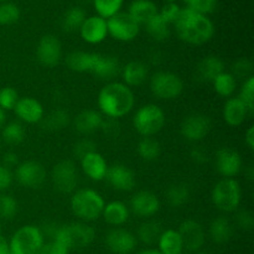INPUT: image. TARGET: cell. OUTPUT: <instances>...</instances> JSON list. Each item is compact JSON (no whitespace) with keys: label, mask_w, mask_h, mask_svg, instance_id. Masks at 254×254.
Here are the masks:
<instances>
[{"label":"cell","mask_w":254,"mask_h":254,"mask_svg":"<svg viewBox=\"0 0 254 254\" xmlns=\"http://www.w3.org/2000/svg\"><path fill=\"white\" fill-rule=\"evenodd\" d=\"M174 26L181 41L195 46L207 44L215 35V25L212 20L207 15L200 14L190 7L181 9Z\"/></svg>","instance_id":"obj_1"},{"label":"cell","mask_w":254,"mask_h":254,"mask_svg":"<svg viewBox=\"0 0 254 254\" xmlns=\"http://www.w3.org/2000/svg\"><path fill=\"white\" fill-rule=\"evenodd\" d=\"M97 102L102 116L117 121L133 111L135 97L133 89L123 82H109L99 91Z\"/></svg>","instance_id":"obj_2"},{"label":"cell","mask_w":254,"mask_h":254,"mask_svg":"<svg viewBox=\"0 0 254 254\" xmlns=\"http://www.w3.org/2000/svg\"><path fill=\"white\" fill-rule=\"evenodd\" d=\"M71 211L82 222H92L102 216L106 206L104 198L92 189H81L73 192L69 201Z\"/></svg>","instance_id":"obj_3"},{"label":"cell","mask_w":254,"mask_h":254,"mask_svg":"<svg viewBox=\"0 0 254 254\" xmlns=\"http://www.w3.org/2000/svg\"><path fill=\"white\" fill-rule=\"evenodd\" d=\"M96 237V231L86 222H73L57 228L54 241L61 243L67 250H81L91 245Z\"/></svg>","instance_id":"obj_4"},{"label":"cell","mask_w":254,"mask_h":254,"mask_svg":"<svg viewBox=\"0 0 254 254\" xmlns=\"http://www.w3.org/2000/svg\"><path fill=\"white\" fill-rule=\"evenodd\" d=\"M211 200L217 210L225 213L236 212L242 201V189L240 183L235 179L223 178L213 186Z\"/></svg>","instance_id":"obj_5"},{"label":"cell","mask_w":254,"mask_h":254,"mask_svg":"<svg viewBox=\"0 0 254 254\" xmlns=\"http://www.w3.org/2000/svg\"><path fill=\"white\" fill-rule=\"evenodd\" d=\"M165 113L156 104H145L133 117L134 129L141 136H154L165 126Z\"/></svg>","instance_id":"obj_6"},{"label":"cell","mask_w":254,"mask_h":254,"mask_svg":"<svg viewBox=\"0 0 254 254\" xmlns=\"http://www.w3.org/2000/svg\"><path fill=\"white\" fill-rule=\"evenodd\" d=\"M44 243V232L36 226L26 225L12 235L9 247L11 254H37Z\"/></svg>","instance_id":"obj_7"},{"label":"cell","mask_w":254,"mask_h":254,"mask_svg":"<svg viewBox=\"0 0 254 254\" xmlns=\"http://www.w3.org/2000/svg\"><path fill=\"white\" fill-rule=\"evenodd\" d=\"M150 91L156 98L173 101L181 96L184 91V81L179 74L173 72L159 71L150 77Z\"/></svg>","instance_id":"obj_8"},{"label":"cell","mask_w":254,"mask_h":254,"mask_svg":"<svg viewBox=\"0 0 254 254\" xmlns=\"http://www.w3.org/2000/svg\"><path fill=\"white\" fill-rule=\"evenodd\" d=\"M108 35L117 41H133L140 32V25L126 11H119L112 17L107 19Z\"/></svg>","instance_id":"obj_9"},{"label":"cell","mask_w":254,"mask_h":254,"mask_svg":"<svg viewBox=\"0 0 254 254\" xmlns=\"http://www.w3.org/2000/svg\"><path fill=\"white\" fill-rule=\"evenodd\" d=\"M52 184L59 192L71 193L77 186V169L73 161L61 160L54 166L51 173Z\"/></svg>","instance_id":"obj_10"},{"label":"cell","mask_w":254,"mask_h":254,"mask_svg":"<svg viewBox=\"0 0 254 254\" xmlns=\"http://www.w3.org/2000/svg\"><path fill=\"white\" fill-rule=\"evenodd\" d=\"M15 178L17 183L25 188L40 189L46 181V170L44 165L37 161H24L16 166Z\"/></svg>","instance_id":"obj_11"},{"label":"cell","mask_w":254,"mask_h":254,"mask_svg":"<svg viewBox=\"0 0 254 254\" xmlns=\"http://www.w3.org/2000/svg\"><path fill=\"white\" fill-rule=\"evenodd\" d=\"M211 130V119L201 113H193L186 117L180 126V133L186 140L200 141L207 136Z\"/></svg>","instance_id":"obj_12"},{"label":"cell","mask_w":254,"mask_h":254,"mask_svg":"<svg viewBox=\"0 0 254 254\" xmlns=\"http://www.w3.org/2000/svg\"><path fill=\"white\" fill-rule=\"evenodd\" d=\"M243 160L237 150L231 148H221L216 153V169L225 179H233L241 173Z\"/></svg>","instance_id":"obj_13"},{"label":"cell","mask_w":254,"mask_h":254,"mask_svg":"<svg viewBox=\"0 0 254 254\" xmlns=\"http://www.w3.org/2000/svg\"><path fill=\"white\" fill-rule=\"evenodd\" d=\"M37 60L46 67H55L62 59V45L55 35H45L40 39L36 49Z\"/></svg>","instance_id":"obj_14"},{"label":"cell","mask_w":254,"mask_h":254,"mask_svg":"<svg viewBox=\"0 0 254 254\" xmlns=\"http://www.w3.org/2000/svg\"><path fill=\"white\" fill-rule=\"evenodd\" d=\"M184 248L190 252H198L203 247L206 241V233L202 225L195 220H186L178 230Z\"/></svg>","instance_id":"obj_15"},{"label":"cell","mask_w":254,"mask_h":254,"mask_svg":"<svg viewBox=\"0 0 254 254\" xmlns=\"http://www.w3.org/2000/svg\"><path fill=\"white\" fill-rule=\"evenodd\" d=\"M129 210L141 218H150L160 210V200L150 191H138L130 198Z\"/></svg>","instance_id":"obj_16"},{"label":"cell","mask_w":254,"mask_h":254,"mask_svg":"<svg viewBox=\"0 0 254 254\" xmlns=\"http://www.w3.org/2000/svg\"><path fill=\"white\" fill-rule=\"evenodd\" d=\"M138 240L129 231L114 228L106 236V246L114 254H130L136 248Z\"/></svg>","instance_id":"obj_17"},{"label":"cell","mask_w":254,"mask_h":254,"mask_svg":"<svg viewBox=\"0 0 254 254\" xmlns=\"http://www.w3.org/2000/svg\"><path fill=\"white\" fill-rule=\"evenodd\" d=\"M79 35L82 40L87 44L97 45L103 42L108 36V27H107V20L101 17L99 15H92L87 16L82 26L79 27Z\"/></svg>","instance_id":"obj_18"},{"label":"cell","mask_w":254,"mask_h":254,"mask_svg":"<svg viewBox=\"0 0 254 254\" xmlns=\"http://www.w3.org/2000/svg\"><path fill=\"white\" fill-rule=\"evenodd\" d=\"M106 180L114 190L123 191V192L131 191L135 186V175L128 166L123 164H114L108 166Z\"/></svg>","instance_id":"obj_19"},{"label":"cell","mask_w":254,"mask_h":254,"mask_svg":"<svg viewBox=\"0 0 254 254\" xmlns=\"http://www.w3.org/2000/svg\"><path fill=\"white\" fill-rule=\"evenodd\" d=\"M20 121L27 124H36L42 121L45 117L44 106L32 97H22L19 98L16 106L12 109Z\"/></svg>","instance_id":"obj_20"},{"label":"cell","mask_w":254,"mask_h":254,"mask_svg":"<svg viewBox=\"0 0 254 254\" xmlns=\"http://www.w3.org/2000/svg\"><path fill=\"white\" fill-rule=\"evenodd\" d=\"M81 168L86 176L93 181H102L106 179L108 164L102 154L98 151H92L81 159Z\"/></svg>","instance_id":"obj_21"},{"label":"cell","mask_w":254,"mask_h":254,"mask_svg":"<svg viewBox=\"0 0 254 254\" xmlns=\"http://www.w3.org/2000/svg\"><path fill=\"white\" fill-rule=\"evenodd\" d=\"M225 72V64L217 56H206L197 64L195 69V77L197 81L212 83L213 79L220 73Z\"/></svg>","instance_id":"obj_22"},{"label":"cell","mask_w":254,"mask_h":254,"mask_svg":"<svg viewBox=\"0 0 254 254\" xmlns=\"http://www.w3.org/2000/svg\"><path fill=\"white\" fill-rule=\"evenodd\" d=\"M121 64H119L117 57L109 56V55L97 54L91 73L98 77V78L109 81V79L121 74Z\"/></svg>","instance_id":"obj_23"},{"label":"cell","mask_w":254,"mask_h":254,"mask_svg":"<svg viewBox=\"0 0 254 254\" xmlns=\"http://www.w3.org/2000/svg\"><path fill=\"white\" fill-rule=\"evenodd\" d=\"M121 74L123 83L129 88H133V87L141 86L148 81L149 68L144 62L130 61L122 67Z\"/></svg>","instance_id":"obj_24"},{"label":"cell","mask_w":254,"mask_h":254,"mask_svg":"<svg viewBox=\"0 0 254 254\" xmlns=\"http://www.w3.org/2000/svg\"><path fill=\"white\" fill-rule=\"evenodd\" d=\"M104 118L101 112L94 109H86L78 113L74 118V129L79 134L88 135L97 130H101Z\"/></svg>","instance_id":"obj_25"},{"label":"cell","mask_w":254,"mask_h":254,"mask_svg":"<svg viewBox=\"0 0 254 254\" xmlns=\"http://www.w3.org/2000/svg\"><path fill=\"white\" fill-rule=\"evenodd\" d=\"M223 119L226 123L231 127H240L245 123L246 118L250 116L247 107L238 97H231L227 98L225 106H223Z\"/></svg>","instance_id":"obj_26"},{"label":"cell","mask_w":254,"mask_h":254,"mask_svg":"<svg viewBox=\"0 0 254 254\" xmlns=\"http://www.w3.org/2000/svg\"><path fill=\"white\" fill-rule=\"evenodd\" d=\"M129 215H130V210L126 203L122 201H111L106 203L101 217H103L108 225L119 227L128 222Z\"/></svg>","instance_id":"obj_27"},{"label":"cell","mask_w":254,"mask_h":254,"mask_svg":"<svg viewBox=\"0 0 254 254\" xmlns=\"http://www.w3.org/2000/svg\"><path fill=\"white\" fill-rule=\"evenodd\" d=\"M129 15L138 22L139 25H145L149 20L158 15V5L153 0H134L129 5Z\"/></svg>","instance_id":"obj_28"},{"label":"cell","mask_w":254,"mask_h":254,"mask_svg":"<svg viewBox=\"0 0 254 254\" xmlns=\"http://www.w3.org/2000/svg\"><path fill=\"white\" fill-rule=\"evenodd\" d=\"M235 233V227L232 222L225 216L216 217L210 225V236L212 241L218 245L227 243Z\"/></svg>","instance_id":"obj_29"},{"label":"cell","mask_w":254,"mask_h":254,"mask_svg":"<svg viewBox=\"0 0 254 254\" xmlns=\"http://www.w3.org/2000/svg\"><path fill=\"white\" fill-rule=\"evenodd\" d=\"M97 54L84 51L71 52L66 57V64L71 71L78 73H91Z\"/></svg>","instance_id":"obj_30"},{"label":"cell","mask_w":254,"mask_h":254,"mask_svg":"<svg viewBox=\"0 0 254 254\" xmlns=\"http://www.w3.org/2000/svg\"><path fill=\"white\" fill-rule=\"evenodd\" d=\"M158 246L161 254H181L184 251L183 240L176 230L163 231Z\"/></svg>","instance_id":"obj_31"},{"label":"cell","mask_w":254,"mask_h":254,"mask_svg":"<svg viewBox=\"0 0 254 254\" xmlns=\"http://www.w3.org/2000/svg\"><path fill=\"white\" fill-rule=\"evenodd\" d=\"M213 89L218 96L231 98L237 89V79L231 72H222L212 82Z\"/></svg>","instance_id":"obj_32"},{"label":"cell","mask_w":254,"mask_h":254,"mask_svg":"<svg viewBox=\"0 0 254 254\" xmlns=\"http://www.w3.org/2000/svg\"><path fill=\"white\" fill-rule=\"evenodd\" d=\"M145 30L149 36L158 42L166 41L170 36V25L160 17V15H155L151 20L145 24Z\"/></svg>","instance_id":"obj_33"},{"label":"cell","mask_w":254,"mask_h":254,"mask_svg":"<svg viewBox=\"0 0 254 254\" xmlns=\"http://www.w3.org/2000/svg\"><path fill=\"white\" fill-rule=\"evenodd\" d=\"M166 200L173 207H181L190 200V189L186 184H174L166 191Z\"/></svg>","instance_id":"obj_34"},{"label":"cell","mask_w":254,"mask_h":254,"mask_svg":"<svg viewBox=\"0 0 254 254\" xmlns=\"http://www.w3.org/2000/svg\"><path fill=\"white\" fill-rule=\"evenodd\" d=\"M161 146L153 136H144L138 144V154L143 160L154 161L160 156Z\"/></svg>","instance_id":"obj_35"},{"label":"cell","mask_w":254,"mask_h":254,"mask_svg":"<svg viewBox=\"0 0 254 254\" xmlns=\"http://www.w3.org/2000/svg\"><path fill=\"white\" fill-rule=\"evenodd\" d=\"M161 233H163V230L158 221H146L139 227L138 238L145 245L151 246L154 243H158Z\"/></svg>","instance_id":"obj_36"},{"label":"cell","mask_w":254,"mask_h":254,"mask_svg":"<svg viewBox=\"0 0 254 254\" xmlns=\"http://www.w3.org/2000/svg\"><path fill=\"white\" fill-rule=\"evenodd\" d=\"M40 123H42L44 129H46V130L57 131L68 126L69 116L67 112L62 111V109H57V111L51 112L46 117H44Z\"/></svg>","instance_id":"obj_37"},{"label":"cell","mask_w":254,"mask_h":254,"mask_svg":"<svg viewBox=\"0 0 254 254\" xmlns=\"http://www.w3.org/2000/svg\"><path fill=\"white\" fill-rule=\"evenodd\" d=\"M86 12L82 7L73 6L67 10L62 19V27L68 32H73L79 30L83 21L86 20Z\"/></svg>","instance_id":"obj_38"},{"label":"cell","mask_w":254,"mask_h":254,"mask_svg":"<svg viewBox=\"0 0 254 254\" xmlns=\"http://www.w3.org/2000/svg\"><path fill=\"white\" fill-rule=\"evenodd\" d=\"M1 138L9 145H19L25 139V129L19 122H11L1 128Z\"/></svg>","instance_id":"obj_39"},{"label":"cell","mask_w":254,"mask_h":254,"mask_svg":"<svg viewBox=\"0 0 254 254\" xmlns=\"http://www.w3.org/2000/svg\"><path fill=\"white\" fill-rule=\"evenodd\" d=\"M123 2L124 0H93L97 15L106 20L121 11Z\"/></svg>","instance_id":"obj_40"},{"label":"cell","mask_w":254,"mask_h":254,"mask_svg":"<svg viewBox=\"0 0 254 254\" xmlns=\"http://www.w3.org/2000/svg\"><path fill=\"white\" fill-rule=\"evenodd\" d=\"M20 9L16 4L2 1L0 4V25H12L19 21Z\"/></svg>","instance_id":"obj_41"},{"label":"cell","mask_w":254,"mask_h":254,"mask_svg":"<svg viewBox=\"0 0 254 254\" xmlns=\"http://www.w3.org/2000/svg\"><path fill=\"white\" fill-rule=\"evenodd\" d=\"M238 98L245 103L247 107L250 114L253 113L254 111V77L251 76L243 82L242 87H241L240 96Z\"/></svg>","instance_id":"obj_42"},{"label":"cell","mask_w":254,"mask_h":254,"mask_svg":"<svg viewBox=\"0 0 254 254\" xmlns=\"http://www.w3.org/2000/svg\"><path fill=\"white\" fill-rule=\"evenodd\" d=\"M17 201L12 196L0 193V217L11 220L17 213Z\"/></svg>","instance_id":"obj_43"},{"label":"cell","mask_w":254,"mask_h":254,"mask_svg":"<svg viewBox=\"0 0 254 254\" xmlns=\"http://www.w3.org/2000/svg\"><path fill=\"white\" fill-rule=\"evenodd\" d=\"M186 4V7L195 10L200 14L207 15L216 11L218 6V0H183Z\"/></svg>","instance_id":"obj_44"},{"label":"cell","mask_w":254,"mask_h":254,"mask_svg":"<svg viewBox=\"0 0 254 254\" xmlns=\"http://www.w3.org/2000/svg\"><path fill=\"white\" fill-rule=\"evenodd\" d=\"M19 94L12 87H4L0 89V108L2 111H12L19 101Z\"/></svg>","instance_id":"obj_45"},{"label":"cell","mask_w":254,"mask_h":254,"mask_svg":"<svg viewBox=\"0 0 254 254\" xmlns=\"http://www.w3.org/2000/svg\"><path fill=\"white\" fill-rule=\"evenodd\" d=\"M181 9L183 7L179 6L176 2H166L160 10H159V15L163 20H165L169 25H174L178 20L179 15H180Z\"/></svg>","instance_id":"obj_46"},{"label":"cell","mask_w":254,"mask_h":254,"mask_svg":"<svg viewBox=\"0 0 254 254\" xmlns=\"http://www.w3.org/2000/svg\"><path fill=\"white\" fill-rule=\"evenodd\" d=\"M252 69H253V64L252 61H250L248 59H240L233 64L232 67V72L231 73L235 76V78H248V77L252 76Z\"/></svg>","instance_id":"obj_47"},{"label":"cell","mask_w":254,"mask_h":254,"mask_svg":"<svg viewBox=\"0 0 254 254\" xmlns=\"http://www.w3.org/2000/svg\"><path fill=\"white\" fill-rule=\"evenodd\" d=\"M235 220L236 225L245 231H251L254 227V217L252 213L247 210L237 211Z\"/></svg>","instance_id":"obj_48"},{"label":"cell","mask_w":254,"mask_h":254,"mask_svg":"<svg viewBox=\"0 0 254 254\" xmlns=\"http://www.w3.org/2000/svg\"><path fill=\"white\" fill-rule=\"evenodd\" d=\"M92 151H96V145H94L93 141L88 140V139H82V140H79L73 148L74 156H77L79 160H81L84 155L92 153Z\"/></svg>","instance_id":"obj_49"},{"label":"cell","mask_w":254,"mask_h":254,"mask_svg":"<svg viewBox=\"0 0 254 254\" xmlns=\"http://www.w3.org/2000/svg\"><path fill=\"white\" fill-rule=\"evenodd\" d=\"M68 252L69 251L64 248L61 243L51 241L49 243H44V246L37 254H68Z\"/></svg>","instance_id":"obj_50"},{"label":"cell","mask_w":254,"mask_h":254,"mask_svg":"<svg viewBox=\"0 0 254 254\" xmlns=\"http://www.w3.org/2000/svg\"><path fill=\"white\" fill-rule=\"evenodd\" d=\"M12 180H14V175H12L11 170L1 164L0 165V193L4 192L5 190L10 188Z\"/></svg>","instance_id":"obj_51"},{"label":"cell","mask_w":254,"mask_h":254,"mask_svg":"<svg viewBox=\"0 0 254 254\" xmlns=\"http://www.w3.org/2000/svg\"><path fill=\"white\" fill-rule=\"evenodd\" d=\"M17 161H19V159H17L16 154L9 151V153H6L4 155V159H2V165L10 169V168H12V166L17 165Z\"/></svg>","instance_id":"obj_52"},{"label":"cell","mask_w":254,"mask_h":254,"mask_svg":"<svg viewBox=\"0 0 254 254\" xmlns=\"http://www.w3.org/2000/svg\"><path fill=\"white\" fill-rule=\"evenodd\" d=\"M191 158H192L193 161H197V163H205L207 161V154L206 151L201 150V149L195 148L192 151H191Z\"/></svg>","instance_id":"obj_53"},{"label":"cell","mask_w":254,"mask_h":254,"mask_svg":"<svg viewBox=\"0 0 254 254\" xmlns=\"http://www.w3.org/2000/svg\"><path fill=\"white\" fill-rule=\"evenodd\" d=\"M245 144L250 150H254V127H250L246 131Z\"/></svg>","instance_id":"obj_54"},{"label":"cell","mask_w":254,"mask_h":254,"mask_svg":"<svg viewBox=\"0 0 254 254\" xmlns=\"http://www.w3.org/2000/svg\"><path fill=\"white\" fill-rule=\"evenodd\" d=\"M0 254H11L10 252L9 242L0 235Z\"/></svg>","instance_id":"obj_55"},{"label":"cell","mask_w":254,"mask_h":254,"mask_svg":"<svg viewBox=\"0 0 254 254\" xmlns=\"http://www.w3.org/2000/svg\"><path fill=\"white\" fill-rule=\"evenodd\" d=\"M6 124V112L0 108V129Z\"/></svg>","instance_id":"obj_56"},{"label":"cell","mask_w":254,"mask_h":254,"mask_svg":"<svg viewBox=\"0 0 254 254\" xmlns=\"http://www.w3.org/2000/svg\"><path fill=\"white\" fill-rule=\"evenodd\" d=\"M135 254H161V253L159 252L158 250H144V251H140V252H138Z\"/></svg>","instance_id":"obj_57"},{"label":"cell","mask_w":254,"mask_h":254,"mask_svg":"<svg viewBox=\"0 0 254 254\" xmlns=\"http://www.w3.org/2000/svg\"><path fill=\"white\" fill-rule=\"evenodd\" d=\"M166 2H176V0H165Z\"/></svg>","instance_id":"obj_58"},{"label":"cell","mask_w":254,"mask_h":254,"mask_svg":"<svg viewBox=\"0 0 254 254\" xmlns=\"http://www.w3.org/2000/svg\"><path fill=\"white\" fill-rule=\"evenodd\" d=\"M200 254H208V253H205V252H202V253H200Z\"/></svg>","instance_id":"obj_59"},{"label":"cell","mask_w":254,"mask_h":254,"mask_svg":"<svg viewBox=\"0 0 254 254\" xmlns=\"http://www.w3.org/2000/svg\"><path fill=\"white\" fill-rule=\"evenodd\" d=\"M0 1H5V0H0Z\"/></svg>","instance_id":"obj_60"}]
</instances>
